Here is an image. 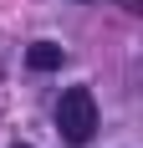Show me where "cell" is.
Returning <instances> with one entry per match:
<instances>
[{
    "label": "cell",
    "mask_w": 143,
    "mask_h": 148,
    "mask_svg": "<svg viewBox=\"0 0 143 148\" xmlns=\"http://www.w3.org/2000/svg\"><path fill=\"white\" fill-rule=\"evenodd\" d=\"M26 66H31V72H56V66H61V46L36 41V46L26 51Z\"/></svg>",
    "instance_id": "cell-2"
},
{
    "label": "cell",
    "mask_w": 143,
    "mask_h": 148,
    "mask_svg": "<svg viewBox=\"0 0 143 148\" xmlns=\"http://www.w3.org/2000/svg\"><path fill=\"white\" fill-rule=\"evenodd\" d=\"M56 133L67 138L72 148L92 143V133H97V102H92V87H67L56 102Z\"/></svg>",
    "instance_id": "cell-1"
},
{
    "label": "cell",
    "mask_w": 143,
    "mask_h": 148,
    "mask_svg": "<svg viewBox=\"0 0 143 148\" xmlns=\"http://www.w3.org/2000/svg\"><path fill=\"white\" fill-rule=\"evenodd\" d=\"M15 148H31V143H15Z\"/></svg>",
    "instance_id": "cell-3"
}]
</instances>
